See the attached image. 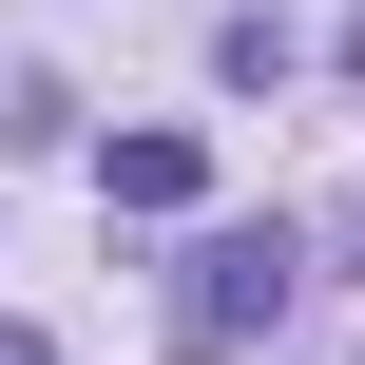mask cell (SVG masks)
I'll list each match as a JSON object with an SVG mask.
<instances>
[{"label":"cell","mask_w":365,"mask_h":365,"mask_svg":"<svg viewBox=\"0 0 365 365\" xmlns=\"http://www.w3.org/2000/svg\"><path fill=\"white\" fill-rule=\"evenodd\" d=\"M192 192H212L192 135H115V154H96V212H192Z\"/></svg>","instance_id":"2"},{"label":"cell","mask_w":365,"mask_h":365,"mask_svg":"<svg viewBox=\"0 0 365 365\" xmlns=\"http://www.w3.org/2000/svg\"><path fill=\"white\" fill-rule=\"evenodd\" d=\"M0 365H58V346H38V327H0Z\"/></svg>","instance_id":"3"},{"label":"cell","mask_w":365,"mask_h":365,"mask_svg":"<svg viewBox=\"0 0 365 365\" xmlns=\"http://www.w3.org/2000/svg\"><path fill=\"white\" fill-rule=\"evenodd\" d=\"M346 77H365V0H346Z\"/></svg>","instance_id":"4"},{"label":"cell","mask_w":365,"mask_h":365,"mask_svg":"<svg viewBox=\"0 0 365 365\" xmlns=\"http://www.w3.org/2000/svg\"><path fill=\"white\" fill-rule=\"evenodd\" d=\"M289 269H308V231H192V269H173V346L192 365H250L289 327Z\"/></svg>","instance_id":"1"}]
</instances>
